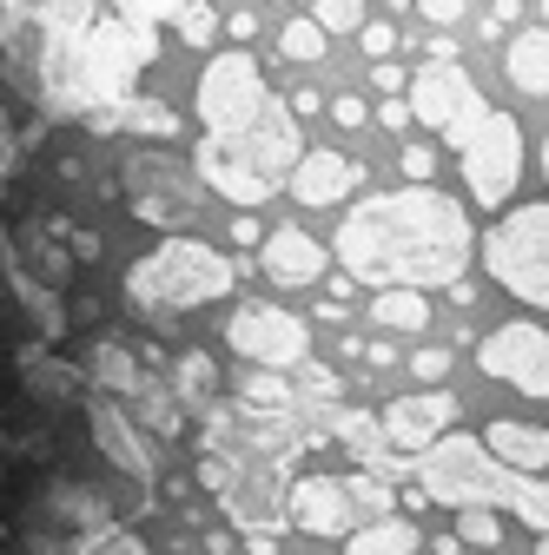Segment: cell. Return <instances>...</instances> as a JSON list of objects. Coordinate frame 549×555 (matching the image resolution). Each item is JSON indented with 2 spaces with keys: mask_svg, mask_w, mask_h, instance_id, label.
Listing matches in <instances>:
<instances>
[{
  "mask_svg": "<svg viewBox=\"0 0 549 555\" xmlns=\"http://www.w3.org/2000/svg\"><path fill=\"white\" fill-rule=\"evenodd\" d=\"M470 251H476V232L463 219V205L450 192H437V185L378 192L337 225V258H345V271L371 292L457 285Z\"/></svg>",
  "mask_w": 549,
  "mask_h": 555,
  "instance_id": "obj_1",
  "label": "cell"
},
{
  "mask_svg": "<svg viewBox=\"0 0 549 555\" xmlns=\"http://www.w3.org/2000/svg\"><path fill=\"white\" fill-rule=\"evenodd\" d=\"M74 364L40 358V344L21 337V324H0V410H60L74 397ZM34 437V424H0V555H93L113 535H100L93 522H74L60 509L21 503V443ZM47 437V430H40Z\"/></svg>",
  "mask_w": 549,
  "mask_h": 555,
  "instance_id": "obj_2",
  "label": "cell"
},
{
  "mask_svg": "<svg viewBox=\"0 0 549 555\" xmlns=\"http://www.w3.org/2000/svg\"><path fill=\"white\" fill-rule=\"evenodd\" d=\"M298 126H292V100H271V113H258L239 132L199 139V172L213 192H226L232 205H265L279 185H292L298 172Z\"/></svg>",
  "mask_w": 549,
  "mask_h": 555,
  "instance_id": "obj_3",
  "label": "cell"
},
{
  "mask_svg": "<svg viewBox=\"0 0 549 555\" xmlns=\"http://www.w3.org/2000/svg\"><path fill=\"white\" fill-rule=\"evenodd\" d=\"M418 482H424V496L431 503H457V509H516L536 535H549V482H529V476H516V469H503V463H490L476 443H437L431 456H424V469H418Z\"/></svg>",
  "mask_w": 549,
  "mask_h": 555,
  "instance_id": "obj_4",
  "label": "cell"
},
{
  "mask_svg": "<svg viewBox=\"0 0 549 555\" xmlns=\"http://www.w3.org/2000/svg\"><path fill=\"white\" fill-rule=\"evenodd\" d=\"M232 285H239V271L205 238H166L153 258H140L126 271V298L140 311H192V305L226 298Z\"/></svg>",
  "mask_w": 549,
  "mask_h": 555,
  "instance_id": "obj_5",
  "label": "cell"
},
{
  "mask_svg": "<svg viewBox=\"0 0 549 555\" xmlns=\"http://www.w3.org/2000/svg\"><path fill=\"white\" fill-rule=\"evenodd\" d=\"M484 264L503 292L549 311V205H516L484 238Z\"/></svg>",
  "mask_w": 549,
  "mask_h": 555,
  "instance_id": "obj_6",
  "label": "cell"
},
{
  "mask_svg": "<svg viewBox=\"0 0 549 555\" xmlns=\"http://www.w3.org/2000/svg\"><path fill=\"white\" fill-rule=\"evenodd\" d=\"M490 113H497V106L484 100V87H476L457 60H424L418 80H410V119L431 126V132H444L450 146H463V139L484 126Z\"/></svg>",
  "mask_w": 549,
  "mask_h": 555,
  "instance_id": "obj_7",
  "label": "cell"
},
{
  "mask_svg": "<svg viewBox=\"0 0 549 555\" xmlns=\"http://www.w3.org/2000/svg\"><path fill=\"white\" fill-rule=\"evenodd\" d=\"M271 100H279V93L265 87V74H258L252 53H219V60H205V74H199V126H205V139L252 126L258 113H271Z\"/></svg>",
  "mask_w": 549,
  "mask_h": 555,
  "instance_id": "obj_8",
  "label": "cell"
},
{
  "mask_svg": "<svg viewBox=\"0 0 549 555\" xmlns=\"http://www.w3.org/2000/svg\"><path fill=\"white\" fill-rule=\"evenodd\" d=\"M226 344L245 364H258V371H298V364H311V324L292 318V311H279V305H239L226 318Z\"/></svg>",
  "mask_w": 549,
  "mask_h": 555,
  "instance_id": "obj_9",
  "label": "cell"
},
{
  "mask_svg": "<svg viewBox=\"0 0 549 555\" xmlns=\"http://www.w3.org/2000/svg\"><path fill=\"white\" fill-rule=\"evenodd\" d=\"M457 153H463V185H470V198H476V205H503V198L516 192V179H523V126H516L510 113H490Z\"/></svg>",
  "mask_w": 549,
  "mask_h": 555,
  "instance_id": "obj_10",
  "label": "cell"
},
{
  "mask_svg": "<svg viewBox=\"0 0 549 555\" xmlns=\"http://www.w3.org/2000/svg\"><path fill=\"white\" fill-rule=\"evenodd\" d=\"M476 358H484V371H490L497 384H510L516 397L549 403V331H542V324H529V318L497 324Z\"/></svg>",
  "mask_w": 549,
  "mask_h": 555,
  "instance_id": "obj_11",
  "label": "cell"
},
{
  "mask_svg": "<svg viewBox=\"0 0 549 555\" xmlns=\"http://www.w3.org/2000/svg\"><path fill=\"white\" fill-rule=\"evenodd\" d=\"M450 416H457V397L450 390H418V397H397L378 424H384V443L404 450V456H431L450 430Z\"/></svg>",
  "mask_w": 549,
  "mask_h": 555,
  "instance_id": "obj_12",
  "label": "cell"
},
{
  "mask_svg": "<svg viewBox=\"0 0 549 555\" xmlns=\"http://www.w3.org/2000/svg\"><path fill=\"white\" fill-rule=\"evenodd\" d=\"M292 522L305 535H352L358 522V496H352V476H298L292 496H285Z\"/></svg>",
  "mask_w": 549,
  "mask_h": 555,
  "instance_id": "obj_13",
  "label": "cell"
},
{
  "mask_svg": "<svg viewBox=\"0 0 549 555\" xmlns=\"http://www.w3.org/2000/svg\"><path fill=\"white\" fill-rule=\"evenodd\" d=\"M132 205H140L146 225L173 232V225L192 219V185H186V172L173 159H140L132 166Z\"/></svg>",
  "mask_w": 549,
  "mask_h": 555,
  "instance_id": "obj_14",
  "label": "cell"
},
{
  "mask_svg": "<svg viewBox=\"0 0 549 555\" xmlns=\"http://www.w3.org/2000/svg\"><path fill=\"white\" fill-rule=\"evenodd\" d=\"M265 278H271V285H285V292L318 285V278H324V245H318L305 225L271 232V238H265Z\"/></svg>",
  "mask_w": 549,
  "mask_h": 555,
  "instance_id": "obj_15",
  "label": "cell"
},
{
  "mask_svg": "<svg viewBox=\"0 0 549 555\" xmlns=\"http://www.w3.org/2000/svg\"><path fill=\"white\" fill-rule=\"evenodd\" d=\"M484 456L516 469V476H542L549 469V424H523V416H497L484 430Z\"/></svg>",
  "mask_w": 549,
  "mask_h": 555,
  "instance_id": "obj_16",
  "label": "cell"
},
{
  "mask_svg": "<svg viewBox=\"0 0 549 555\" xmlns=\"http://www.w3.org/2000/svg\"><path fill=\"white\" fill-rule=\"evenodd\" d=\"M358 179H365V166H358V159L318 146V153H305V159H298L292 192H298L305 205H337V198H352V185H358Z\"/></svg>",
  "mask_w": 549,
  "mask_h": 555,
  "instance_id": "obj_17",
  "label": "cell"
},
{
  "mask_svg": "<svg viewBox=\"0 0 549 555\" xmlns=\"http://www.w3.org/2000/svg\"><path fill=\"white\" fill-rule=\"evenodd\" d=\"M87 430H93V443H100V450H106L126 476H146V469H153V463H146V443L132 437V424L119 416V403L93 397V403H87Z\"/></svg>",
  "mask_w": 549,
  "mask_h": 555,
  "instance_id": "obj_18",
  "label": "cell"
},
{
  "mask_svg": "<svg viewBox=\"0 0 549 555\" xmlns=\"http://www.w3.org/2000/svg\"><path fill=\"white\" fill-rule=\"evenodd\" d=\"M503 74H510L516 93L549 100V27H523V34L503 47Z\"/></svg>",
  "mask_w": 549,
  "mask_h": 555,
  "instance_id": "obj_19",
  "label": "cell"
},
{
  "mask_svg": "<svg viewBox=\"0 0 549 555\" xmlns=\"http://www.w3.org/2000/svg\"><path fill=\"white\" fill-rule=\"evenodd\" d=\"M93 384L113 397H146V371L126 344H93Z\"/></svg>",
  "mask_w": 549,
  "mask_h": 555,
  "instance_id": "obj_20",
  "label": "cell"
},
{
  "mask_svg": "<svg viewBox=\"0 0 549 555\" xmlns=\"http://www.w3.org/2000/svg\"><path fill=\"white\" fill-rule=\"evenodd\" d=\"M345 555H418V522L410 516H378L345 542Z\"/></svg>",
  "mask_w": 549,
  "mask_h": 555,
  "instance_id": "obj_21",
  "label": "cell"
},
{
  "mask_svg": "<svg viewBox=\"0 0 549 555\" xmlns=\"http://www.w3.org/2000/svg\"><path fill=\"white\" fill-rule=\"evenodd\" d=\"M371 324H384V331H424L431 324V298L424 292H378L371 298Z\"/></svg>",
  "mask_w": 549,
  "mask_h": 555,
  "instance_id": "obj_22",
  "label": "cell"
},
{
  "mask_svg": "<svg viewBox=\"0 0 549 555\" xmlns=\"http://www.w3.org/2000/svg\"><path fill=\"white\" fill-rule=\"evenodd\" d=\"M279 53L298 60V66H305V60H324V27H318V21H285V27H279Z\"/></svg>",
  "mask_w": 549,
  "mask_h": 555,
  "instance_id": "obj_23",
  "label": "cell"
},
{
  "mask_svg": "<svg viewBox=\"0 0 549 555\" xmlns=\"http://www.w3.org/2000/svg\"><path fill=\"white\" fill-rule=\"evenodd\" d=\"M311 21H318L324 34H365V0H318Z\"/></svg>",
  "mask_w": 549,
  "mask_h": 555,
  "instance_id": "obj_24",
  "label": "cell"
},
{
  "mask_svg": "<svg viewBox=\"0 0 549 555\" xmlns=\"http://www.w3.org/2000/svg\"><path fill=\"white\" fill-rule=\"evenodd\" d=\"M457 535L470 548H497L503 542V516L497 509H457Z\"/></svg>",
  "mask_w": 549,
  "mask_h": 555,
  "instance_id": "obj_25",
  "label": "cell"
},
{
  "mask_svg": "<svg viewBox=\"0 0 549 555\" xmlns=\"http://www.w3.org/2000/svg\"><path fill=\"white\" fill-rule=\"evenodd\" d=\"M213 377H219V371H213V358H205V351H186V358H179V397H186V403L213 390Z\"/></svg>",
  "mask_w": 549,
  "mask_h": 555,
  "instance_id": "obj_26",
  "label": "cell"
},
{
  "mask_svg": "<svg viewBox=\"0 0 549 555\" xmlns=\"http://www.w3.org/2000/svg\"><path fill=\"white\" fill-rule=\"evenodd\" d=\"M384 437V424H371V416H337V443L345 450H371Z\"/></svg>",
  "mask_w": 549,
  "mask_h": 555,
  "instance_id": "obj_27",
  "label": "cell"
},
{
  "mask_svg": "<svg viewBox=\"0 0 549 555\" xmlns=\"http://www.w3.org/2000/svg\"><path fill=\"white\" fill-rule=\"evenodd\" d=\"M132 119L126 126H140V132H179V113H166L159 100H140V106H126Z\"/></svg>",
  "mask_w": 549,
  "mask_h": 555,
  "instance_id": "obj_28",
  "label": "cell"
},
{
  "mask_svg": "<svg viewBox=\"0 0 549 555\" xmlns=\"http://www.w3.org/2000/svg\"><path fill=\"white\" fill-rule=\"evenodd\" d=\"M404 185H431V172H437V153L431 146H404Z\"/></svg>",
  "mask_w": 549,
  "mask_h": 555,
  "instance_id": "obj_29",
  "label": "cell"
},
{
  "mask_svg": "<svg viewBox=\"0 0 549 555\" xmlns=\"http://www.w3.org/2000/svg\"><path fill=\"white\" fill-rule=\"evenodd\" d=\"M285 397H292L285 377H271V371H265V377H245V403H271V410H279Z\"/></svg>",
  "mask_w": 549,
  "mask_h": 555,
  "instance_id": "obj_30",
  "label": "cell"
},
{
  "mask_svg": "<svg viewBox=\"0 0 549 555\" xmlns=\"http://www.w3.org/2000/svg\"><path fill=\"white\" fill-rule=\"evenodd\" d=\"M358 47H365V53H371V60L384 66V60H391V47H397V27H384V21H371V27L358 34Z\"/></svg>",
  "mask_w": 549,
  "mask_h": 555,
  "instance_id": "obj_31",
  "label": "cell"
},
{
  "mask_svg": "<svg viewBox=\"0 0 549 555\" xmlns=\"http://www.w3.org/2000/svg\"><path fill=\"white\" fill-rule=\"evenodd\" d=\"M331 119H337V126H345V132H358V126L371 119V106H365L358 93H337V100H331Z\"/></svg>",
  "mask_w": 549,
  "mask_h": 555,
  "instance_id": "obj_32",
  "label": "cell"
},
{
  "mask_svg": "<svg viewBox=\"0 0 549 555\" xmlns=\"http://www.w3.org/2000/svg\"><path fill=\"white\" fill-rule=\"evenodd\" d=\"M450 371V351H418V358H410V377H424V384H437Z\"/></svg>",
  "mask_w": 549,
  "mask_h": 555,
  "instance_id": "obj_33",
  "label": "cell"
},
{
  "mask_svg": "<svg viewBox=\"0 0 549 555\" xmlns=\"http://www.w3.org/2000/svg\"><path fill=\"white\" fill-rule=\"evenodd\" d=\"M463 8H470V0H418V14H424V21H437V27L463 21Z\"/></svg>",
  "mask_w": 549,
  "mask_h": 555,
  "instance_id": "obj_34",
  "label": "cell"
},
{
  "mask_svg": "<svg viewBox=\"0 0 549 555\" xmlns=\"http://www.w3.org/2000/svg\"><path fill=\"white\" fill-rule=\"evenodd\" d=\"M179 27H186V40H199V47L213 40V14H205L199 0H186V21H179Z\"/></svg>",
  "mask_w": 549,
  "mask_h": 555,
  "instance_id": "obj_35",
  "label": "cell"
},
{
  "mask_svg": "<svg viewBox=\"0 0 549 555\" xmlns=\"http://www.w3.org/2000/svg\"><path fill=\"white\" fill-rule=\"evenodd\" d=\"M298 371H305V390H311V397H337V377H331L324 364H298Z\"/></svg>",
  "mask_w": 549,
  "mask_h": 555,
  "instance_id": "obj_36",
  "label": "cell"
},
{
  "mask_svg": "<svg viewBox=\"0 0 549 555\" xmlns=\"http://www.w3.org/2000/svg\"><path fill=\"white\" fill-rule=\"evenodd\" d=\"M378 119H384L391 132H404V126H410V100H384V106H378Z\"/></svg>",
  "mask_w": 549,
  "mask_h": 555,
  "instance_id": "obj_37",
  "label": "cell"
},
{
  "mask_svg": "<svg viewBox=\"0 0 549 555\" xmlns=\"http://www.w3.org/2000/svg\"><path fill=\"white\" fill-rule=\"evenodd\" d=\"M226 27H232V40H258V14H245V8H239Z\"/></svg>",
  "mask_w": 549,
  "mask_h": 555,
  "instance_id": "obj_38",
  "label": "cell"
},
{
  "mask_svg": "<svg viewBox=\"0 0 549 555\" xmlns=\"http://www.w3.org/2000/svg\"><path fill=\"white\" fill-rule=\"evenodd\" d=\"M378 87L397 100V93H404V66H391V60H384V66H378Z\"/></svg>",
  "mask_w": 549,
  "mask_h": 555,
  "instance_id": "obj_39",
  "label": "cell"
},
{
  "mask_svg": "<svg viewBox=\"0 0 549 555\" xmlns=\"http://www.w3.org/2000/svg\"><path fill=\"white\" fill-rule=\"evenodd\" d=\"M318 106H324V100H318V93H311V87H298V93H292V113H305V119H311V113H318Z\"/></svg>",
  "mask_w": 549,
  "mask_h": 555,
  "instance_id": "obj_40",
  "label": "cell"
},
{
  "mask_svg": "<svg viewBox=\"0 0 549 555\" xmlns=\"http://www.w3.org/2000/svg\"><path fill=\"white\" fill-rule=\"evenodd\" d=\"M232 245H258V219H232Z\"/></svg>",
  "mask_w": 549,
  "mask_h": 555,
  "instance_id": "obj_41",
  "label": "cell"
},
{
  "mask_svg": "<svg viewBox=\"0 0 549 555\" xmlns=\"http://www.w3.org/2000/svg\"><path fill=\"white\" fill-rule=\"evenodd\" d=\"M542 179H549V139H542Z\"/></svg>",
  "mask_w": 549,
  "mask_h": 555,
  "instance_id": "obj_42",
  "label": "cell"
},
{
  "mask_svg": "<svg viewBox=\"0 0 549 555\" xmlns=\"http://www.w3.org/2000/svg\"><path fill=\"white\" fill-rule=\"evenodd\" d=\"M536 14H542V27H549V0H542V8H536Z\"/></svg>",
  "mask_w": 549,
  "mask_h": 555,
  "instance_id": "obj_43",
  "label": "cell"
},
{
  "mask_svg": "<svg viewBox=\"0 0 549 555\" xmlns=\"http://www.w3.org/2000/svg\"><path fill=\"white\" fill-rule=\"evenodd\" d=\"M536 555H549V535H542V542H536Z\"/></svg>",
  "mask_w": 549,
  "mask_h": 555,
  "instance_id": "obj_44",
  "label": "cell"
}]
</instances>
